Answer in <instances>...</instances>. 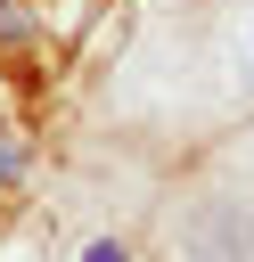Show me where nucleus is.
<instances>
[{"label": "nucleus", "instance_id": "obj_4", "mask_svg": "<svg viewBox=\"0 0 254 262\" xmlns=\"http://www.w3.org/2000/svg\"><path fill=\"white\" fill-rule=\"evenodd\" d=\"M246 66H254V25H246Z\"/></svg>", "mask_w": 254, "mask_h": 262}, {"label": "nucleus", "instance_id": "obj_3", "mask_svg": "<svg viewBox=\"0 0 254 262\" xmlns=\"http://www.w3.org/2000/svg\"><path fill=\"white\" fill-rule=\"evenodd\" d=\"M16 164H25V147H16V139H0V180H8Z\"/></svg>", "mask_w": 254, "mask_h": 262}, {"label": "nucleus", "instance_id": "obj_2", "mask_svg": "<svg viewBox=\"0 0 254 262\" xmlns=\"http://www.w3.org/2000/svg\"><path fill=\"white\" fill-rule=\"evenodd\" d=\"M82 262H131V254H123V246H115V237H98V246H90V254H82Z\"/></svg>", "mask_w": 254, "mask_h": 262}, {"label": "nucleus", "instance_id": "obj_1", "mask_svg": "<svg viewBox=\"0 0 254 262\" xmlns=\"http://www.w3.org/2000/svg\"><path fill=\"white\" fill-rule=\"evenodd\" d=\"M172 254L180 262H254V205L246 196H197L172 221Z\"/></svg>", "mask_w": 254, "mask_h": 262}]
</instances>
